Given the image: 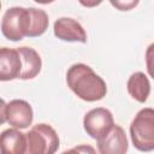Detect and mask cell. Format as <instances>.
Wrapping results in <instances>:
<instances>
[{"label":"cell","mask_w":154,"mask_h":154,"mask_svg":"<svg viewBox=\"0 0 154 154\" xmlns=\"http://www.w3.org/2000/svg\"><path fill=\"white\" fill-rule=\"evenodd\" d=\"M69 88L82 100L94 102L103 99L107 93L105 81L94 70L82 63L73 64L66 73Z\"/></svg>","instance_id":"cell-1"},{"label":"cell","mask_w":154,"mask_h":154,"mask_svg":"<svg viewBox=\"0 0 154 154\" xmlns=\"http://www.w3.org/2000/svg\"><path fill=\"white\" fill-rule=\"evenodd\" d=\"M29 10L24 7H11L6 10L1 20V32L10 41H20L28 36Z\"/></svg>","instance_id":"cell-4"},{"label":"cell","mask_w":154,"mask_h":154,"mask_svg":"<svg viewBox=\"0 0 154 154\" xmlns=\"http://www.w3.org/2000/svg\"><path fill=\"white\" fill-rule=\"evenodd\" d=\"M29 31L28 37H37L45 34L48 28V14L40 8L29 7Z\"/></svg>","instance_id":"cell-13"},{"label":"cell","mask_w":154,"mask_h":154,"mask_svg":"<svg viewBox=\"0 0 154 154\" xmlns=\"http://www.w3.org/2000/svg\"><path fill=\"white\" fill-rule=\"evenodd\" d=\"M54 35L59 40L69 42H87V32L75 19L61 17L54 22Z\"/></svg>","instance_id":"cell-8"},{"label":"cell","mask_w":154,"mask_h":154,"mask_svg":"<svg viewBox=\"0 0 154 154\" xmlns=\"http://www.w3.org/2000/svg\"><path fill=\"white\" fill-rule=\"evenodd\" d=\"M111 4L114 7L119 8L120 11H129L132 7H135L138 4V1H125V2L124 1H111Z\"/></svg>","instance_id":"cell-16"},{"label":"cell","mask_w":154,"mask_h":154,"mask_svg":"<svg viewBox=\"0 0 154 154\" xmlns=\"http://www.w3.org/2000/svg\"><path fill=\"white\" fill-rule=\"evenodd\" d=\"M128 147L125 131L118 124H114L107 135L97 140V149L100 154H126Z\"/></svg>","instance_id":"cell-7"},{"label":"cell","mask_w":154,"mask_h":154,"mask_svg":"<svg viewBox=\"0 0 154 154\" xmlns=\"http://www.w3.org/2000/svg\"><path fill=\"white\" fill-rule=\"evenodd\" d=\"M130 136L140 152L154 150V108L147 107L137 112L130 124Z\"/></svg>","instance_id":"cell-2"},{"label":"cell","mask_w":154,"mask_h":154,"mask_svg":"<svg viewBox=\"0 0 154 154\" xmlns=\"http://www.w3.org/2000/svg\"><path fill=\"white\" fill-rule=\"evenodd\" d=\"M1 154H26V134L18 129H6L0 136Z\"/></svg>","instance_id":"cell-10"},{"label":"cell","mask_w":154,"mask_h":154,"mask_svg":"<svg viewBox=\"0 0 154 154\" xmlns=\"http://www.w3.org/2000/svg\"><path fill=\"white\" fill-rule=\"evenodd\" d=\"M126 88H128V91H129L130 96L132 99H135L136 101L141 102V103L147 101V99L149 96V93H150L149 79L141 71L135 72L129 77Z\"/></svg>","instance_id":"cell-12"},{"label":"cell","mask_w":154,"mask_h":154,"mask_svg":"<svg viewBox=\"0 0 154 154\" xmlns=\"http://www.w3.org/2000/svg\"><path fill=\"white\" fill-rule=\"evenodd\" d=\"M34 118L32 108L29 102L14 99L6 103L1 101V123L7 122L14 129H26L31 125Z\"/></svg>","instance_id":"cell-5"},{"label":"cell","mask_w":154,"mask_h":154,"mask_svg":"<svg viewBox=\"0 0 154 154\" xmlns=\"http://www.w3.org/2000/svg\"><path fill=\"white\" fill-rule=\"evenodd\" d=\"M22 59V73L20 79L35 78L42 67V60L40 54L31 47H19L17 48Z\"/></svg>","instance_id":"cell-11"},{"label":"cell","mask_w":154,"mask_h":154,"mask_svg":"<svg viewBox=\"0 0 154 154\" xmlns=\"http://www.w3.org/2000/svg\"><path fill=\"white\" fill-rule=\"evenodd\" d=\"M146 65L149 76L154 78V43H150L146 51Z\"/></svg>","instance_id":"cell-14"},{"label":"cell","mask_w":154,"mask_h":154,"mask_svg":"<svg viewBox=\"0 0 154 154\" xmlns=\"http://www.w3.org/2000/svg\"><path fill=\"white\" fill-rule=\"evenodd\" d=\"M83 126L85 132L94 140H100L107 135L114 126V120L111 111L103 107L93 108L83 118Z\"/></svg>","instance_id":"cell-6"},{"label":"cell","mask_w":154,"mask_h":154,"mask_svg":"<svg viewBox=\"0 0 154 154\" xmlns=\"http://www.w3.org/2000/svg\"><path fill=\"white\" fill-rule=\"evenodd\" d=\"M22 73V59L17 49L2 47L0 49V81L19 78Z\"/></svg>","instance_id":"cell-9"},{"label":"cell","mask_w":154,"mask_h":154,"mask_svg":"<svg viewBox=\"0 0 154 154\" xmlns=\"http://www.w3.org/2000/svg\"><path fill=\"white\" fill-rule=\"evenodd\" d=\"M26 154H55L59 148L57 131L48 124L34 125L26 134Z\"/></svg>","instance_id":"cell-3"},{"label":"cell","mask_w":154,"mask_h":154,"mask_svg":"<svg viewBox=\"0 0 154 154\" xmlns=\"http://www.w3.org/2000/svg\"><path fill=\"white\" fill-rule=\"evenodd\" d=\"M61 154H96V150L89 144H79L69 150L63 152Z\"/></svg>","instance_id":"cell-15"}]
</instances>
